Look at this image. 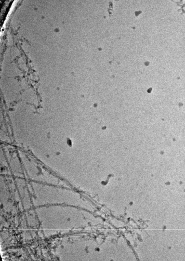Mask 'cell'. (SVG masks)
<instances>
[{
  "label": "cell",
  "mask_w": 185,
  "mask_h": 261,
  "mask_svg": "<svg viewBox=\"0 0 185 261\" xmlns=\"http://www.w3.org/2000/svg\"><path fill=\"white\" fill-rule=\"evenodd\" d=\"M25 178L29 181L46 184V172L43 165L37 160L20 158Z\"/></svg>",
  "instance_id": "cell-1"
},
{
  "label": "cell",
  "mask_w": 185,
  "mask_h": 261,
  "mask_svg": "<svg viewBox=\"0 0 185 261\" xmlns=\"http://www.w3.org/2000/svg\"><path fill=\"white\" fill-rule=\"evenodd\" d=\"M20 201L32 202L31 196L28 186V181L25 178H14Z\"/></svg>",
  "instance_id": "cell-2"
},
{
  "label": "cell",
  "mask_w": 185,
  "mask_h": 261,
  "mask_svg": "<svg viewBox=\"0 0 185 261\" xmlns=\"http://www.w3.org/2000/svg\"><path fill=\"white\" fill-rule=\"evenodd\" d=\"M96 249V251H99L100 250L99 249V248H97Z\"/></svg>",
  "instance_id": "cell-3"
}]
</instances>
